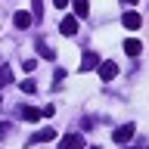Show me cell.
Wrapping results in <instances>:
<instances>
[{
    "instance_id": "21",
    "label": "cell",
    "mask_w": 149,
    "mask_h": 149,
    "mask_svg": "<svg viewBox=\"0 0 149 149\" xmlns=\"http://www.w3.org/2000/svg\"><path fill=\"white\" fill-rule=\"evenodd\" d=\"M90 149H100V146H90Z\"/></svg>"
},
{
    "instance_id": "6",
    "label": "cell",
    "mask_w": 149,
    "mask_h": 149,
    "mask_svg": "<svg viewBox=\"0 0 149 149\" xmlns=\"http://www.w3.org/2000/svg\"><path fill=\"white\" fill-rule=\"evenodd\" d=\"M140 22H143V19H140V13H134V9H127V13L121 16V25L130 28V31H134V28H140Z\"/></svg>"
},
{
    "instance_id": "19",
    "label": "cell",
    "mask_w": 149,
    "mask_h": 149,
    "mask_svg": "<svg viewBox=\"0 0 149 149\" xmlns=\"http://www.w3.org/2000/svg\"><path fill=\"white\" fill-rule=\"evenodd\" d=\"M56 3V9H62V6H68V0H53Z\"/></svg>"
},
{
    "instance_id": "9",
    "label": "cell",
    "mask_w": 149,
    "mask_h": 149,
    "mask_svg": "<svg viewBox=\"0 0 149 149\" xmlns=\"http://www.w3.org/2000/svg\"><path fill=\"white\" fill-rule=\"evenodd\" d=\"M72 3H74V19H87V16H90L87 0H72Z\"/></svg>"
},
{
    "instance_id": "15",
    "label": "cell",
    "mask_w": 149,
    "mask_h": 149,
    "mask_svg": "<svg viewBox=\"0 0 149 149\" xmlns=\"http://www.w3.org/2000/svg\"><path fill=\"white\" fill-rule=\"evenodd\" d=\"M22 90H25V93H34V90H37V84L28 78V81H22Z\"/></svg>"
},
{
    "instance_id": "13",
    "label": "cell",
    "mask_w": 149,
    "mask_h": 149,
    "mask_svg": "<svg viewBox=\"0 0 149 149\" xmlns=\"http://www.w3.org/2000/svg\"><path fill=\"white\" fill-rule=\"evenodd\" d=\"M140 50H143V44H140L137 37H130L127 44H124V53H127V56H140Z\"/></svg>"
},
{
    "instance_id": "14",
    "label": "cell",
    "mask_w": 149,
    "mask_h": 149,
    "mask_svg": "<svg viewBox=\"0 0 149 149\" xmlns=\"http://www.w3.org/2000/svg\"><path fill=\"white\" fill-rule=\"evenodd\" d=\"M31 19H40V0H31Z\"/></svg>"
},
{
    "instance_id": "2",
    "label": "cell",
    "mask_w": 149,
    "mask_h": 149,
    "mask_svg": "<svg viewBox=\"0 0 149 149\" xmlns=\"http://www.w3.org/2000/svg\"><path fill=\"white\" fill-rule=\"evenodd\" d=\"M53 137H56V127H40L37 134H31V140H28V146H34V143H50Z\"/></svg>"
},
{
    "instance_id": "11",
    "label": "cell",
    "mask_w": 149,
    "mask_h": 149,
    "mask_svg": "<svg viewBox=\"0 0 149 149\" xmlns=\"http://www.w3.org/2000/svg\"><path fill=\"white\" fill-rule=\"evenodd\" d=\"M34 47H37V53H40V56H44V59H53V50H50V47H47V40H44V37H37V40H34Z\"/></svg>"
},
{
    "instance_id": "10",
    "label": "cell",
    "mask_w": 149,
    "mask_h": 149,
    "mask_svg": "<svg viewBox=\"0 0 149 149\" xmlns=\"http://www.w3.org/2000/svg\"><path fill=\"white\" fill-rule=\"evenodd\" d=\"M9 84H13V68L9 65H0V90L9 87Z\"/></svg>"
},
{
    "instance_id": "5",
    "label": "cell",
    "mask_w": 149,
    "mask_h": 149,
    "mask_svg": "<svg viewBox=\"0 0 149 149\" xmlns=\"http://www.w3.org/2000/svg\"><path fill=\"white\" fill-rule=\"evenodd\" d=\"M59 31H62L65 37H74V34H78V19H74V16H65L62 25H59Z\"/></svg>"
},
{
    "instance_id": "18",
    "label": "cell",
    "mask_w": 149,
    "mask_h": 149,
    "mask_svg": "<svg viewBox=\"0 0 149 149\" xmlns=\"http://www.w3.org/2000/svg\"><path fill=\"white\" fill-rule=\"evenodd\" d=\"M6 134H9V121H0V140L6 137Z\"/></svg>"
},
{
    "instance_id": "4",
    "label": "cell",
    "mask_w": 149,
    "mask_h": 149,
    "mask_svg": "<svg viewBox=\"0 0 149 149\" xmlns=\"http://www.w3.org/2000/svg\"><path fill=\"white\" fill-rule=\"evenodd\" d=\"M96 68H100V78H102V81H112V78L118 74V65H115V62H109V59H106V62H100Z\"/></svg>"
},
{
    "instance_id": "7",
    "label": "cell",
    "mask_w": 149,
    "mask_h": 149,
    "mask_svg": "<svg viewBox=\"0 0 149 149\" xmlns=\"http://www.w3.org/2000/svg\"><path fill=\"white\" fill-rule=\"evenodd\" d=\"M19 118H25V121L34 124V121L40 118V109H34V106H19Z\"/></svg>"
},
{
    "instance_id": "17",
    "label": "cell",
    "mask_w": 149,
    "mask_h": 149,
    "mask_svg": "<svg viewBox=\"0 0 149 149\" xmlns=\"http://www.w3.org/2000/svg\"><path fill=\"white\" fill-rule=\"evenodd\" d=\"M22 68H25V72L31 74V72H34V68H37V62H34V59H25V62H22Z\"/></svg>"
},
{
    "instance_id": "12",
    "label": "cell",
    "mask_w": 149,
    "mask_h": 149,
    "mask_svg": "<svg viewBox=\"0 0 149 149\" xmlns=\"http://www.w3.org/2000/svg\"><path fill=\"white\" fill-rule=\"evenodd\" d=\"M13 25L16 28H28L31 25V13H16V16H13Z\"/></svg>"
},
{
    "instance_id": "16",
    "label": "cell",
    "mask_w": 149,
    "mask_h": 149,
    "mask_svg": "<svg viewBox=\"0 0 149 149\" xmlns=\"http://www.w3.org/2000/svg\"><path fill=\"white\" fill-rule=\"evenodd\" d=\"M62 78H65V68H56V72H53V87L62 84Z\"/></svg>"
},
{
    "instance_id": "20",
    "label": "cell",
    "mask_w": 149,
    "mask_h": 149,
    "mask_svg": "<svg viewBox=\"0 0 149 149\" xmlns=\"http://www.w3.org/2000/svg\"><path fill=\"white\" fill-rule=\"evenodd\" d=\"M121 3H127V6H134V3H137V0H121Z\"/></svg>"
},
{
    "instance_id": "3",
    "label": "cell",
    "mask_w": 149,
    "mask_h": 149,
    "mask_svg": "<svg viewBox=\"0 0 149 149\" xmlns=\"http://www.w3.org/2000/svg\"><path fill=\"white\" fill-rule=\"evenodd\" d=\"M81 146H84L81 134H65V137L59 140V149H81Z\"/></svg>"
},
{
    "instance_id": "8",
    "label": "cell",
    "mask_w": 149,
    "mask_h": 149,
    "mask_svg": "<svg viewBox=\"0 0 149 149\" xmlns=\"http://www.w3.org/2000/svg\"><path fill=\"white\" fill-rule=\"evenodd\" d=\"M100 65V56L96 53H84V59H81V72H90V68H96Z\"/></svg>"
},
{
    "instance_id": "1",
    "label": "cell",
    "mask_w": 149,
    "mask_h": 149,
    "mask_svg": "<svg viewBox=\"0 0 149 149\" xmlns=\"http://www.w3.org/2000/svg\"><path fill=\"white\" fill-rule=\"evenodd\" d=\"M112 140L115 143H127V140H134V124H121V127L112 130Z\"/></svg>"
}]
</instances>
